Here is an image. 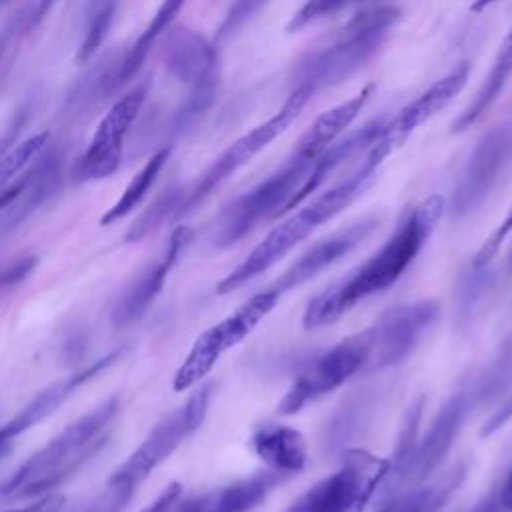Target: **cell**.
I'll return each mask as SVG.
<instances>
[{
	"label": "cell",
	"mask_w": 512,
	"mask_h": 512,
	"mask_svg": "<svg viewBox=\"0 0 512 512\" xmlns=\"http://www.w3.org/2000/svg\"><path fill=\"white\" fill-rule=\"evenodd\" d=\"M384 120L386 116L368 120L354 132H346L320 154H308L294 146L276 170L222 208L214 228V246L228 248L254 228L298 208L344 162L370 150L382 132Z\"/></svg>",
	"instance_id": "6da1fadb"
},
{
	"label": "cell",
	"mask_w": 512,
	"mask_h": 512,
	"mask_svg": "<svg viewBox=\"0 0 512 512\" xmlns=\"http://www.w3.org/2000/svg\"><path fill=\"white\" fill-rule=\"evenodd\" d=\"M444 208L446 200L440 194H430L414 204L388 240L362 266L318 292L306 304L302 326L320 328L336 322L368 296L396 284L432 236Z\"/></svg>",
	"instance_id": "7a4b0ae2"
},
{
	"label": "cell",
	"mask_w": 512,
	"mask_h": 512,
	"mask_svg": "<svg viewBox=\"0 0 512 512\" xmlns=\"http://www.w3.org/2000/svg\"><path fill=\"white\" fill-rule=\"evenodd\" d=\"M402 18V10L390 2H378L356 10L322 44L296 58L286 74L288 92L314 96L342 86L356 76L384 48Z\"/></svg>",
	"instance_id": "3957f363"
},
{
	"label": "cell",
	"mask_w": 512,
	"mask_h": 512,
	"mask_svg": "<svg viewBox=\"0 0 512 512\" xmlns=\"http://www.w3.org/2000/svg\"><path fill=\"white\" fill-rule=\"evenodd\" d=\"M388 156V152L372 144L370 150L362 154V160L342 180L314 196L308 204L300 206L298 210L294 208L292 212H288V218L276 224L254 246V250L216 284V292H234L240 286L254 280L256 276H260L262 272H266L268 268H272L292 248L304 242L314 230H318L322 224H326L346 206H350L372 184Z\"/></svg>",
	"instance_id": "277c9868"
},
{
	"label": "cell",
	"mask_w": 512,
	"mask_h": 512,
	"mask_svg": "<svg viewBox=\"0 0 512 512\" xmlns=\"http://www.w3.org/2000/svg\"><path fill=\"white\" fill-rule=\"evenodd\" d=\"M118 408L116 396L106 398L66 426L0 484V504L44 496L66 480L106 444L114 428Z\"/></svg>",
	"instance_id": "5b68a950"
},
{
	"label": "cell",
	"mask_w": 512,
	"mask_h": 512,
	"mask_svg": "<svg viewBox=\"0 0 512 512\" xmlns=\"http://www.w3.org/2000/svg\"><path fill=\"white\" fill-rule=\"evenodd\" d=\"M388 472L390 460L362 448H350L340 466L312 484L286 512H362Z\"/></svg>",
	"instance_id": "8992f818"
},
{
	"label": "cell",
	"mask_w": 512,
	"mask_h": 512,
	"mask_svg": "<svg viewBox=\"0 0 512 512\" xmlns=\"http://www.w3.org/2000/svg\"><path fill=\"white\" fill-rule=\"evenodd\" d=\"M282 296L284 294L272 282L242 302L230 316L204 330L176 370L172 382L174 390L184 392L196 386L216 366L224 352L248 338V334L276 308Z\"/></svg>",
	"instance_id": "52a82bcc"
},
{
	"label": "cell",
	"mask_w": 512,
	"mask_h": 512,
	"mask_svg": "<svg viewBox=\"0 0 512 512\" xmlns=\"http://www.w3.org/2000/svg\"><path fill=\"white\" fill-rule=\"evenodd\" d=\"M502 376H504V362H498L490 368V372L482 374L480 378L464 382L444 402V406L436 412L430 426L426 428L424 436L418 438L416 448L406 468L402 470L398 482H418L424 476H428L432 470H436V466L452 448L466 418L488 396L490 390H496Z\"/></svg>",
	"instance_id": "ba28073f"
},
{
	"label": "cell",
	"mask_w": 512,
	"mask_h": 512,
	"mask_svg": "<svg viewBox=\"0 0 512 512\" xmlns=\"http://www.w3.org/2000/svg\"><path fill=\"white\" fill-rule=\"evenodd\" d=\"M512 168V112L482 132L456 178L448 212L464 218L476 212Z\"/></svg>",
	"instance_id": "9c48e42d"
},
{
	"label": "cell",
	"mask_w": 512,
	"mask_h": 512,
	"mask_svg": "<svg viewBox=\"0 0 512 512\" xmlns=\"http://www.w3.org/2000/svg\"><path fill=\"white\" fill-rule=\"evenodd\" d=\"M310 100L298 92H288L282 106L264 122L250 128L238 140H234L214 162L196 178V182L182 190V202L178 208V216L192 212L200 206L222 182H226L234 172L246 166L254 156H258L264 148H268L280 134L288 130V126L302 114Z\"/></svg>",
	"instance_id": "30bf717a"
},
{
	"label": "cell",
	"mask_w": 512,
	"mask_h": 512,
	"mask_svg": "<svg viewBox=\"0 0 512 512\" xmlns=\"http://www.w3.org/2000/svg\"><path fill=\"white\" fill-rule=\"evenodd\" d=\"M368 334L366 330L352 334L332 348L314 356L292 380L282 400L278 402V414L290 416L300 412L306 404L334 392L354 374L366 372L368 366Z\"/></svg>",
	"instance_id": "8fae6325"
},
{
	"label": "cell",
	"mask_w": 512,
	"mask_h": 512,
	"mask_svg": "<svg viewBox=\"0 0 512 512\" xmlns=\"http://www.w3.org/2000/svg\"><path fill=\"white\" fill-rule=\"evenodd\" d=\"M210 386H202L188 396L184 404L164 416L144 442L116 468L108 482L138 486L156 466H160L190 434H194L206 418L210 404Z\"/></svg>",
	"instance_id": "7c38bea8"
},
{
	"label": "cell",
	"mask_w": 512,
	"mask_h": 512,
	"mask_svg": "<svg viewBox=\"0 0 512 512\" xmlns=\"http://www.w3.org/2000/svg\"><path fill=\"white\" fill-rule=\"evenodd\" d=\"M438 314L440 304L436 300H418L384 312L372 326L364 328L370 344L366 372L402 362L438 320Z\"/></svg>",
	"instance_id": "4fadbf2b"
},
{
	"label": "cell",
	"mask_w": 512,
	"mask_h": 512,
	"mask_svg": "<svg viewBox=\"0 0 512 512\" xmlns=\"http://www.w3.org/2000/svg\"><path fill=\"white\" fill-rule=\"evenodd\" d=\"M146 90V84L136 86L106 112L76 166L78 180H102L118 170L124 150V138L142 110Z\"/></svg>",
	"instance_id": "5bb4252c"
},
{
	"label": "cell",
	"mask_w": 512,
	"mask_h": 512,
	"mask_svg": "<svg viewBox=\"0 0 512 512\" xmlns=\"http://www.w3.org/2000/svg\"><path fill=\"white\" fill-rule=\"evenodd\" d=\"M62 182V154L44 150L2 194H0V240L24 224Z\"/></svg>",
	"instance_id": "9a60e30c"
},
{
	"label": "cell",
	"mask_w": 512,
	"mask_h": 512,
	"mask_svg": "<svg viewBox=\"0 0 512 512\" xmlns=\"http://www.w3.org/2000/svg\"><path fill=\"white\" fill-rule=\"evenodd\" d=\"M470 62L462 60L450 68L444 76L434 80L422 94L404 104L394 116H386L382 132L374 142L388 154L402 146L412 132L442 112L468 84Z\"/></svg>",
	"instance_id": "2e32d148"
},
{
	"label": "cell",
	"mask_w": 512,
	"mask_h": 512,
	"mask_svg": "<svg viewBox=\"0 0 512 512\" xmlns=\"http://www.w3.org/2000/svg\"><path fill=\"white\" fill-rule=\"evenodd\" d=\"M190 238H192V228H188V226H178L170 234L162 256H158L152 264H148L136 276V280L128 286V290L122 294L120 302L116 304V308L112 312V324L116 328L130 326V324L138 322L148 312V308L152 306L156 296L162 292L170 270L176 266V262H178L180 254L184 252V248L188 246Z\"/></svg>",
	"instance_id": "e0dca14e"
},
{
	"label": "cell",
	"mask_w": 512,
	"mask_h": 512,
	"mask_svg": "<svg viewBox=\"0 0 512 512\" xmlns=\"http://www.w3.org/2000/svg\"><path fill=\"white\" fill-rule=\"evenodd\" d=\"M120 356V350H114L92 364L84 366L82 370L50 384L40 394H36L12 420H8L4 426H0V462L12 452L16 440L30 428H34L38 422H42L46 416H50L64 400H68L80 386H84L88 380L98 376L102 370H106L116 358Z\"/></svg>",
	"instance_id": "ac0fdd59"
},
{
	"label": "cell",
	"mask_w": 512,
	"mask_h": 512,
	"mask_svg": "<svg viewBox=\"0 0 512 512\" xmlns=\"http://www.w3.org/2000/svg\"><path fill=\"white\" fill-rule=\"evenodd\" d=\"M218 44L198 30L176 26L166 30L162 44V62L168 74L188 88L220 80Z\"/></svg>",
	"instance_id": "d6986e66"
},
{
	"label": "cell",
	"mask_w": 512,
	"mask_h": 512,
	"mask_svg": "<svg viewBox=\"0 0 512 512\" xmlns=\"http://www.w3.org/2000/svg\"><path fill=\"white\" fill-rule=\"evenodd\" d=\"M378 228V218L376 216H366L360 218L330 236H324L316 244H312L306 252H302L278 278L276 286L282 294H286L292 288H298L324 272L328 266H332L336 260L352 252L360 242H364L374 230Z\"/></svg>",
	"instance_id": "ffe728a7"
},
{
	"label": "cell",
	"mask_w": 512,
	"mask_h": 512,
	"mask_svg": "<svg viewBox=\"0 0 512 512\" xmlns=\"http://www.w3.org/2000/svg\"><path fill=\"white\" fill-rule=\"evenodd\" d=\"M284 480L272 470L256 472L248 478L230 482L222 488L176 502V512H250Z\"/></svg>",
	"instance_id": "44dd1931"
},
{
	"label": "cell",
	"mask_w": 512,
	"mask_h": 512,
	"mask_svg": "<svg viewBox=\"0 0 512 512\" xmlns=\"http://www.w3.org/2000/svg\"><path fill=\"white\" fill-rule=\"evenodd\" d=\"M252 450L264 466L276 474L288 476L304 470L308 446L302 432L278 422H262L252 430Z\"/></svg>",
	"instance_id": "7402d4cb"
},
{
	"label": "cell",
	"mask_w": 512,
	"mask_h": 512,
	"mask_svg": "<svg viewBox=\"0 0 512 512\" xmlns=\"http://www.w3.org/2000/svg\"><path fill=\"white\" fill-rule=\"evenodd\" d=\"M510 78H512V26H510L508 34L504 36V40L494 56V62H492L488 74L484 76L480 88L476 90L474 98L452 120L450 134H462V132L470 130L472 126H476L498 102V98L504 92V88L508 86Z\"/></svg>",
	"instance_id": "603a6c76"
},
{
	"label": "cell",
	"mask_w": 512,
	"mask_h": 512,
	"mask_svg": "<svg viewBox=\"0 0 512 512\" xmlns=\"http://www.w3.org/2000/svg\"><path fill=\"white\" fill-rule=\"evenodd\" d=\"M372 94H374V84H366L348 100L322 112L310 124V128L298 138V142L294 146L308 154L324 152L330 144H334L338 138H342L348 132V128L360 116V112L364 110V106L368 104Z\"/></svg>",
	"instance_id": "cb8c5ba5"
},
{
	"label": "cell",
	"mask_w": 512,
	"mask_h": 512,
	"mask_svg": "<svg viewBox=\"0 0 512 512\" xmlns=\"http://www.w3.org/2000/svg\"><path fill=\"white\" fill-rule=\"evenodd\" d=\"M188 0H162V4L158 6V10L154 12L152 20L148 22V26L142 30V34L136 38V42L130 46V50L126 52V56L118 62L110 82H108V90H118L122 88L128 80H132L142 64L146 62L150 50L154 48L156 40L166 34V30L172 26L174 18L180 14V10L184 8Z\"/></svg>",
	"instance_id": "d4e9b609"
},
{
	"label": "cell",
	"mask_w": 512,
	"mask_h": 512,
	"mask_svg": "<svg viewBox=\"0 0 512 512\" xmlns=\"http://www.w3.org/2000/svg\"><path fill=\"white\" fill-rule=\"evenodd\" d=\"M170 152L172 148L170 146H162L160 150H156L148 160L146 164L134 174V178L130 180V184L124 188V192L120 194V198L114 202L112 208L106 210V214L102 216V226H108L124 216H128L142 200L144 196L150 192V188L154 186L156 178L160 176L162 168L166 166L168 158H170Z\"/></svg>",
	"instance_id": "484cf974"
},
{
	"label": "cell",
	"mask_w": 512,
	"mask_h": 512,
	"mask_svg": "<svg viewBox=\"0 0 512 512\" xmlns=\"http://www.w3.org/2000/svg\"><path fill=\"white\" fill-rule=\"evenodd\" d=\"M462 478H464V468L458 466L450 470L442 480H436L430 486L412 488L392 498L388 504L382 506L380 512H438L444 506V502L450 498V494L458 490Z\"/></svg>",
	"instance_id": "4316f807"
},
{
	"label": "cell",
	"mask_w": 512,
	"mask_h": 512,
	"mask_svg": "<svg viewBox=\"0 0 512 512\" xmlns=\"http://www.w3.org/2000/svg\"><path fill=\"white\" fill-rule=\"evenodd\" d=\"M120 0H90L88 12H86V32L80 42L76 60L80 64H86L94 58V54L100 50L104 40L108 38V32L114 24V16L118 10Z\"/></svg>",
	"instance_id": "83f0119b"
},
{
	"label": "cell",
	"mask_w": 512,
	"mask_h": 512,
	"mask_svg": "<svg viewBox=\"0 0 512 512\" xmlns=\"http://www.w3.org/2000/svg\"><path fill=\"white\" fill-rule=\"evenodd\" d=\"M182 202V188H170L162 196H158L130 226L126 234V242H138L166 220L178 216V208Z\"/></svg>",
	"instance_id": "f1b7e54d"
},
{
	"label": "cell",
	"mask_w": 512,
	"mask_h": 512,
	"mask_svg": "<svg viewBox=\"0 0 512 512\" xmlns=\"http://www.w3.org/2000/svg\"><path fill=\"white\" fill-rule=\"evenodd\" d=\"M364 0H304L302 6L290 16L288 24H286V32L288 34H296L304 28H308L310 24H316L324 18H330L350 6H356Z\"/></svg>",
	"instance_id": "f546056e"
},
{
	"label": "cell",
	"mask_w": 512,
	"mask_h": 512,
	"mask_svg": "<svg viewBox=\"0 0 512 512\" xmlns=\"http://www.w3.org/2000/svg\"><path fill=\"white\" fill-rule=\"evenodd\" d=\"M268 4H270V0H234L228 6V10L224 12V18H222V22L216 28L214 42L222 44V42L232 40Z\"/></svg>",
	"instance_id": "4dcf8cb0"
},
{
	"label": "cell",
	"mask_w": 512,
	"mask_h": 512,
	"mask_svg": "<svg viewBox=\"0 0 512 512\" xmlns=\"http://www.w3.org/2000/svg\"><path fill=\"white\" fill-rule=\"evenodd\" d=\"M134 486L122 482H108L106 490L92 500L82 512H122L134 494Z\"/></svg>",
	"instance_id": "1f68e13d"
},
{
	"label": "cell",
	"mask_w": 512,
	"mask_h": 512,
	"mask_svg": "<svg viewBox=\"0 0 512 512\" xmlns=\"http://www.w3.org/2000/svg\"><path fill=\"white\" fill-rule=\"evenodd\" d=\"M510 232H512V206H510V210L506 212V216L502 218V222L494 228V232L482 242L480 250L476 252V256H474V268H476V270L488 266V264L496 258V254L500 252V246H502L504 238H506Z\"/></svg>",
	"instance_id": "d6a6232c"
},
{
	"label": "cell",
	"mask_w": 512,
	"mask_h": 512,
	"mask_svg": "<svg viewBox=\"0 0 512 512\" xmlns=\"http://www.w3.org/2000/svg\"><path fill=\"white\" fill-rule=\"evenodd\" d=\"M36 266V256L32 254H24L18 258H12L8 262L0 264V288L12 286L22 282Z\"/></svg>",
	"instance_id": "836d02e7"
},
{
	"label": "cell",
	"mask_w": 512,
	"mask_h": 512,
	"mask_svg": "<svg viewBox=\"0 0 512 512\" xmlns=\"http://www.w3.org/2000/svg\"><path fill=\"white\" fill-rule=\"evenodd\" d=\"M56 2L58 0H30L28 6L24 10H20L26 32H32L48 16V12L54 8Z\"/></svg>",
	"instance_id": "e575fe53"
},
{
	"label": "cell",
	"mask_w": 512,
	"mask_h": 512,
	"mask_svg": "<svg viewBox=\"0 0 512 512\" xmlns=\"http://www.w3.org/2000/svg\"><path fill=\"white\" fill-rule=\"evenodd\" d=\"M180 494H182L180 482H172V484H168V486L162 490V494L156 496V500H152L142 512H172V508H174V504L178 502Z\"/></svg>",
	"instance_id": "d590c367"
},
{
	"label": "cell",
	"mask_w": 512,
	"mask_h": 512,
	"mask_svg": "<svg viewBox=\"0 0 512 512\" xmlns=\"http://www.w3.org/2000/svg\"><path fill=\"white\" fill-rule=\"evenodd\" d=\"M510 418H512V396L502 404V408H498V410L490 416V420H488L486 426L482 428V436L494 434V432H496L498 428H502Z\"/></svg>",
	"instance_id": "8d00e7d4"
},
{
	"label": "cell",
	"mask_w": 512,
	"mask_h": 512,
	"mask_svg": "<svg viewBox=\"0 0 512 512\" xmlns=\"http://www.w3.org/2000/svg\"><path fill=\"white\" fill-rule=\"evenodd\" d=\"M468 512H504V506L500 504V498H498V492L496 494H490L486 496L484 500H480L472 510Z\"/></svg>",
	"instance_id": "74e56055"
},
{
	"label": "cell",
	"mask_w": 512,
	"mask_h": 512,
	"mask_svg": "<svg viewBox=\"0 0 512 512\" xmlns=\"http://www.w3.org/2000/svg\"><path fill=\"white\" fill-rule=\"evenodd\" d=\"M498 498H500V504L504 506V510H512V468H510L502 488L498 490Z\"/></svg>",
	"instance_id": "f35d334b"
},
{
	"label": "cell",
	"mask_w": 512,
	"mask_h": 512,
	"mask_svg": "<svg viewBox=\"0 0 512 512\" xmlns=\"http://www.w3.org/2000/svg\"><path fill=\"white\" fill-rule=\"evenodd\" d=\"M496 2H500V0H472V4H470V12L478 14V12H482V10L490 8V6H492V4H496Z\"/></svg>",
	"instance_id": "ab89813d"
},
{
	"label": "cell",
	"mask_w": 512,
	"mask_h": 512,
	"mask_svg": "<svg viewBox=\"0 0 512 512\" xmlns=\"http://www.w3.org/2000/svg\"><path fill=\"white\" fill-rule=\"evenodd\" d=\"M4 512H18V508H10V510H4Z\"/></svg>",
	"instance_id": "60d3db41"
},
{
	"label": "cell",
	"mask_w": 512,
	"mask_h": 512,
	"mask_svg": "<svg viewBox=\"0 0 512 512\" xmlns=\"http://www.w3.org/2000/svg\"><path fill=\"white\" fill-rule=\"evenodd\" d=\"M6 2H8V0H0V6H2V4H6Z\"/></svg>",
	"instance_id": "b9f144b4"
},
{
	"label": "cell",
	"mask_w": 512,
	"mask_h": 512,
	"mask_svg": "<svg viewBox=\"0 0 512 512\" xmlns=\"http://www.w3.org/2000/svg\"><path fill=\"white\" fill-rule=\"evenodd\" d=\"M510 264H512V254H510Z\"/></svg>",
	"instance_id": "7bdbcfd3"
}]
</instances>
